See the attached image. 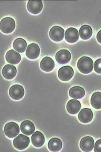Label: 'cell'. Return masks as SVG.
Instances as JSON below:
<instances>
[{"label":"cell","instance_id":"cell-14","mask_svg":"<svg viewBox=\"0 0 101 152\" xmlns=\"http://www.w3.org/2000/svg\"><path fill=\"white\" fill-rule=\"evenodd\" d=\"M81 107V105L79 101L77 100L72 99L68 102L67 104V110L68 113L71 115L77 114Z\"/></svg>","mask_w":101,"mask_h":152},{"label":"cell","instance_id":"cell-18","mask_svg":"<svg viewBox=\"0 0 101 152\" xmlns=\"http://www.w3.org/2000/svg\"><path fill=\"white\" fill-rule=\"evenodd\" d=\"M31 141L34 146L40 148L44 145L45 139L42 133L39 131H37L34 133L32 136Z\"/></svg>","mask_w":101,"mask_h":152},{"label":"cell","instance_id":"cell-17","mask_svg":"<svg viewBox=\"0 0 101 152\" xmlns=\"http://www.w3.org/2000/svg\"><path fill=\"white\" fill-rule=\"evenodd\" d=\"M17 70L15 66L7 64L5 66L2 70V75L4 78L7 80H12L15 77Z\"/></svg>","mask_w":101,"mask_h":152},{"label":"cell","instance_id":"cell-8","mask_svg":"<svg viewBox=\"0 0 101 152\" xmlns=\"http://www.w3.org/2000/svg\"><path fill=\"white\" fill-rule=\"evenodd\" d=\"M43 8L41 1H29L27 4L28 11L33 15H37L41 12Z\"/></svg>","mask_w":101,"mask_h":152},{"label":"cell","instance_id":"cell-25","mask_svg":"<svg viewBox=\"0 0 101 152\" xmlns=\"http://www.w3.org/2000/svg\"><path fill=\"white\" fill-rule=\"evenodd\" d=\"M94 69L98 74H101V59H99L95 62Z\"/></svg>","mask_w":101,"mask_h":152},{"label":"cell","instance_id":"cell-2","mask_svg":"<svg viewBox=\"0 0 101 152\" xmlns=\"http://www.w3.org/2000/svg\"><path fill=\"white\" fill-rule=\"evenodd\" d=\"M15 20L10 17L3 19L0 23V29L3 33L6 34H10L15 28Z\"/></svg>","mask_w":101,"mask_h":152},{"label":"cell","instance_id":"cell-16","mask_svg":"<svg viewBox=\"0 0 101 152\" xmlns=\"http://www.w3.org/2000/svg\"><path fill=\"white\" fill-rule=\"evenodd\" d=\"M6 59L8 63L15 65L20 62L21 60V57L18 53H17L13 50H11L6 54Z\"/></svg>","mask_w":101,"mask_h":152},{"label":"cell","instance_id":"cell-4","mask_svg":"<svg viewBox=\"0 0 101 152\" xmlns=\"http://www.w3.org/2000/svg\"><path fill=\"white\" fill-rule=\"evenodd\" d=\"M20 132V127L15 122L8 123L4 128V132L9 138H13L17 135Z\"/></svg>","mask_w":101,"mask_h":152},{"label":"cell","instance_id":"cell-26","mask_svg":"<svg viewBox=\"0 0 101 152\" xmlns=\"http://www.w3.org/2000/svg\"><path fill=\"white\" fill-rule=\"evenodd\" d=\"M94 151L96 152H101V139L96 142Z\"/></svg>","mask_w":101,"mask_h":152},{"label":"cell","instance_id":"cell-22","mask_svg":"<svg viewBox=\"0 0 101 152\" xmlns=\"http://www.w3.org/2000/svg\"><path fill=\"white\" fill-rule=\"evenodd\" d=\"M92 29L89 25L82 26L79 30L80 36L83 40L89 39L92 35Z\"/></svg>","mask_w":101,"mask_h":152},{"label":"cell","instance_id":"cell-3","mask_svg":"<svg viewBox=\"0 0 101 152\" xmlns=\"http://www.w3.org/2000/svg\"><path fill=\"white\" fill-rule=\"evenodd\" d=\"M30 140L28 137L23 134H19L13 141V145L17 149L22 151L28 146Z\"/></svg>","mask_w":101,"mask_h":152},{"label":"cell","instance_id":"cell-5","mask_svg":"<svg viewBox=\"0 0 101 152\" xmlns=\"http://www.w3.org/2000/svg\"><path fill=\"white\" fill-rule=\"evenodd\" d=\"M9 94L13 99L19 100L23 97L25 90L21 85H15L12 86L9 90Z\"/></svg>","mask_w":101,"mask_h":152},{"label":"cell","instance_id":"cell-11","mask_svg":"<svg viewBox=\"0 0 101 152\" xmlns=\"http://www.w3.org/2000/svg\"><path fill=\"white\" fill-rule=\"evenodd\" d=\"M55 58L59 64H64L70 61L71 58V54L68 50H60L56 54Z\"/></svg>","mask_w":101,"mask_h":152},{"label":"cell","instance_id":"cell-13","mask_svg":"<svg viewBox=\"0 0 101 152\" xmlns=\"http://www.w3.org/2000/svg\"><path fill=\"white\" fill-rule=\"evenodd\" d=\"M66 41L70 43H74L79 39V33L77 29L74 28H69L65 34Z\"/></svg>","mask_w":101,"mask_h":152},{"label":"cell","instance_id":"cell-9","mask_svg":"<svg viewBox=\"0 0 101 152\" xmlns=\"http://www.w3.org/2000/svg\"><path fill=\"white\" fill-rule=\"evenodd\" d=\"M94 114L90 109L84 108L81 110L78 115V118L83 124H88L93 118Z\"/></svg>","mask_w":101,"mask_h":152},{"label":"cell","instance_id":"cell-15","mask_svg":"<svg viewBox=\"0 0 101 152\" xmlns=\"http://www.w3.org/2000/svg\"><path fill=\"white\" fill-rule=\"evenodd\" d=\"M20 129L24 134L30 136L34 132L35 127L31 121L29 120H25L21 124Z\"/></svg>","mask_w":101,"mask_h":152},{"label":"cell","instance_id":"cell-6","mask_svg":"<svg viewBox=\"0 0 101 152\" xmlns=\"http://www.w3.org/2000/svg\"><path fill=\"white\" fill-rule=\"evenodd\" d=\"M58 77L61 80L66 82L70 80L74 75V70L70 66L62 67L58 71Z\"/></svg>","mask_w":101,"mask_h":152},{"label":"cell","instance_id":"cell-24","mask_svg":"<svg viewBox=\"0 0 101 152\" xmlns=\"http://www.w3.org/2000/svg\"><path fill=\"white\" fill-rule=\"evenodd\" d=\"M91 104L94 108L97 110L101 109V93L97 92L92 95Z\"/></svg>","mask_w":101,"mask_h":152},{"label":"cell","instance_id":"cell-27","mask_svg":"<svg viewBox=\"0 0 101 152\" xmlns=\"http://www.w3.org/2000/svg\"><path fill=\"white\" fill-rule=\"evenodd\" d=\"M97 39L100 43L101 44V30L99 31L97 36Z\"/></svg>","mask_w":101,"mask_h":152},{"label":"cell","instance_id":"cell-23","mask_svg":"<svg viewBox=\"0 0 101 152\" xmlns=\"http://www.w3.org/2000/svg\"><path fill=\"white\" fill-rule=\"evenodd\" d=\"M27 47L26 42L23 39L17 38L14 41L13 43L14 48L19 53H24Z\"/></svg>","mask_w":101,"mask_h":152},{"label":"cell","instance_id":"cell-21","mask_svg":"<svg viewBox=\"0 0 101 152\" xmlns=\"http://www.w3.org/2000/svg\"><path fill=\"white\" fill-rule=\"evenodd\" d=\"M48 147L51 151H59L62 147V143L60 139L56 137L53 138L49 141Z\"/></svg>","mask_w":101,"mask_h":152},{"label":"cell","instance_id":"cell-12","mask_svg":"<svg viewBox=\"0 0 101 152\" xmlns=\"http://www.w3.org/2000/svg\"><path fill=\"white\" fill-rule=\"evenodd\" d=\"M40 49L37 44L33 43L28 46L26 52L27 57L30 59H36L39 56Z\"/></svg>","mask_w":101,"mask_h":152},{"label":"cell","instance_id":"cell-10","mask_svg":"<svg viewBox=\"0 0 101 152\" xmlns=\"http://www.w3.org/2000/svg\"><path fill=\"white\" fill-rule=\"evenodd\" d=\"M94 145V139L91 137L83 138L80 143V147L84 152H90L93 149Z\"/></svg>","mask_w":101,"mask_h":152},{"label":"cell","instance_id":"cell-1","mask_svg":"<svg viewBox=\"0 0 101 152\" xmlns=\"http://www.w3.org/2000/svg\"><path fill=\"white\" fill-rule=\"evenodd\" d=\"M77 67L79 70L82 73H90L93 69V61L90 57H82L78 61Z\"/></svg>","mask_w":101,"mask_h":152},{"label":"cell","instance_id":"cell-19","mask_svg":"<svg viewBox=\"0 0 101 152\" xmlns=\"http://www.w3.org/2000/svg\"><path fill=\"white\" fill-rule=\"evenodd\" d=\"M54 62L52 59L49 57H45L41 61L40 67L44 72H50L54 67Z\"/></svg>","mask_w":101,"mask_h":152},{"label":"cell","instance_id":"cell-7","mask_svg":"<svg viewBox=\"0 0 101 152\" xmlns=\"http://www.w3.org/2000/svg\"><path fill=\"white\" fill-rule=\"evenodd\" d=\"M64 36L65 31L64 29L58 26H55L50 31V37L54 42H60L63 39Z\"/></svg>","mask_w":101,"mask_h":152},{"label":"cell","instance_id":"cell-20","mask_svg":"<svg viewBox=\"0 0 101 152\" xmlns=\"http://www.w3.org/2000/svg\"><path fill=\"white\" fill-rule=\"evenodd\" d=\"M69 94L71 97L75 99H82L85 95V90L82 87L74 86L70 90Z\"/></svg>","mask_w":101,"mask_h":152}]
</instances>
